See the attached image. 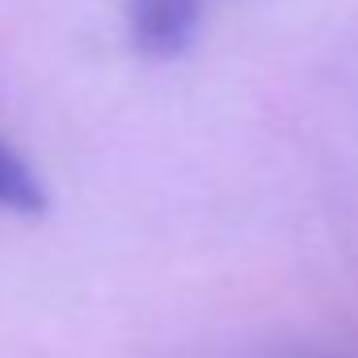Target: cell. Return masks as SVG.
Here are the masks:
<instances>
[{
  "mask_svg": "<svg viewBox=\"0 0 358 358\" xmlns=\"http://www.w3.org/2000/svg\"><path fill=\"white\" fill-rule=\"evenodd\" d=\"M0 211H43V182L5 139H0Z\"/></svg>",
  "mask_w": 358,
  "mask_h": 358,
  "instance_id": "7a4b0ae2",
  "label": "cell"
},
{
  "mask_svg": "<svg viewBox=\"0 0 358 358\" xmlns=\"http://www.w3.org/2000/svg\"><path fill=\"white\" fill-rule=\"evenodd\" d=\"M211 0H131L127 5V30H131V43L143 51V55H177L186 51L203 26V13H207Z\"/></svg>",
  "mask_w": 358,
  "mask_h": 358,
  "instance_id": "6da1fadb",
  "label": "cell"
},
{
  "mask_svg": "<svg viewBox=\"0 0 358 358\" xmlns=\"http://www.w3.org/2000/svg\"><path fill=\"white\" fill-rule=\"evenodd\" d=\"M262 358H354V354H333V350H274Z\"/></svg>",
  "mask_w": 358,
  "mask_h": 358,
  "instance_id": "3957f363",
  "label": "cell"
}]
</instances>
